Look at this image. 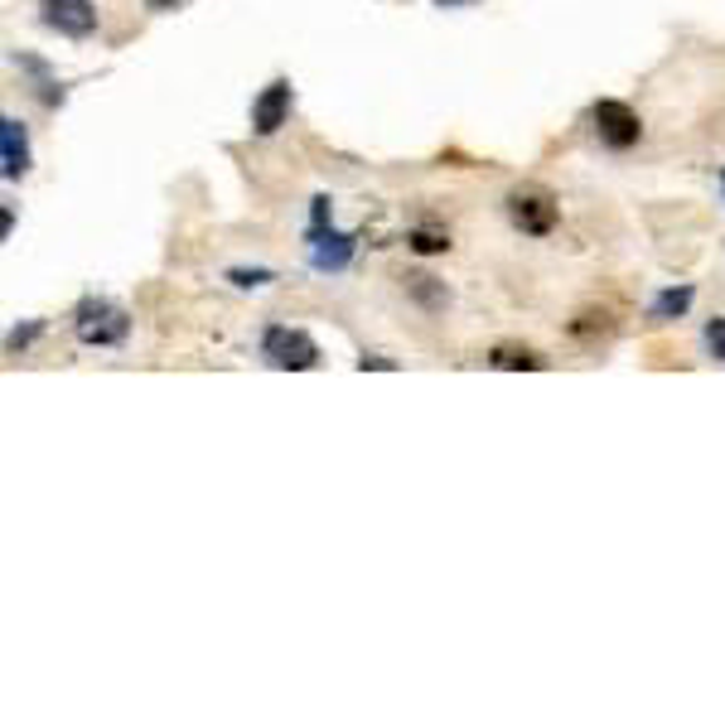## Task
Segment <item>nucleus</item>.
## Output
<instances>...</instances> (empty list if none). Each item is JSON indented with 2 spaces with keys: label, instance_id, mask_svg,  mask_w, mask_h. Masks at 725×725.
Here are the masks:
<instances>
[{
  "label": "nucleus",
  "instance_id": "f257e3e1",
  "mask_svg": "<svg viewBox=\"0 0 725 725\" xmlns=\"http://www.w3.org/2000/svg\"><path fill=\"white\" fill-rule=\"evenodd\" d=\"M261 353H267L271 367H290V373H300V367H314V359H320L314 339L300 334V329H286V324L267 329V339H261Z\"/></svg>",
  "mask_w": 725,
  "mask_h": 725
},
{
  "label": "nucleus",
  "instance_id": "20e7f679",
  "mask_svg": "<svg viewBox=\"0 0 725 725\" xmlns=\"http://www.w3.org/2000/svg\"><path fill=\"white\" fill-rule=\"evenodd\" d=\"M595 131L604 145H614V151H629V145L639 141V116L634 107H624V102H600L595 107Z\"/></svg>",
  "mask_w": 725,
  "mask_h": 725
},
{
  "label": "nucleus",
  "instance_id": "7ed1b4c3",
  "mask_svg": "<svg viewBox=\"0 0 725 725\" xmlns=\"http://www.w3.org/2000/svg\"><path fill=\"white\" fill-rule=\"evenodd\" d=\"M508 214H512V222H518L522 232H537V237L557 228V204H551L542 189H518L508 199Z\"/></svg>",
  "mask_w": 725,
  "mask_h": 725
},
{
  "label": "nucleus",
  "instance_id": "6e6552de",
  "mask_svg": "<svg viewBox=\"0 0 725 725\" xmlns=\"http://www.w3.org/2000/svg\"><path fill=\"white\" fill-rule=\"evenodd\" d=\"M353 242L344 232H314V267H344Z\"/></svg>",
  "mask_w": 725,
  "mask_h": 725
},
{
  "label": "nucleus",
  "instance_id": "1a4fd4ad",
  "mask_svg": "<svg viewBox=\"0 0 725 725\" xmlns=\"http://www.w3.org/2000/svg\"><path fill=\"white\" fill-rule=\"evenodd\" d=\"M692 305V290L682 286V290H667V296H657V305H653V320H672V314H682Z\"/></svg>",
  "mask_w": 725,
  "mask_h": 725
},
{
  "label": "nucleus",
  "instance_id": "9b49d317",
  "mask_svg": "<svg viewBox=\"0 0 725 725\" xmlns=\"http://www.w3.org/2000/svg\"><path fill=\"white\" fill-rule=\"evenodd\" d=\"M706 349H711V359H725V320L706 324Z\"/></svg>",
  "mask_w": 725,
  "mask_h": 725
},
{
  "label": "nucleus",
  "instance_id": "f03ea898",
  "mask_svg": "<svg viewBox=\"0 0 725 725\" xmlns=\"http://www.w3.org/2000/svg\"><path fill=\"white\" fill-rule=\"evenodd\" d=\"M126 310L107 305V300H83V310H77V339L83 344H122L126 339Z\"/></svg>",
  "mask_w": 725,
  "mask_h": 725
},
{
  "label": "nucleus",
  "instance_id": "9d476101",
  "mask_svg": "<svg viewBox=\"0 0 725 725\" xmlns=\"http://www.w3.org/2000/svg\"><path fill=\"white\" fill-rule=\"evenodd\" d=\"M494 367H542L532 349H494Z\"/></svg>",
  "mask_w": 725,
  "mask_h": 725
},
{
  "label": "nucleus",
  "instance_id": "423d86ee",
  "mask_svg": "<svg viewBox=\"0 0 725 725\" xmlns=\"http://www.w3.org/2000/svg\"><path fill=\"white\" fill-rule=\"evenodd\" d=\"M286 112H290V83H271V87L257 97V107H252L257 136H271V131H281V126H286Z\"/></svg>",
  "mask_w": 725,
  "mask_h": 725
},
{
  "label": "nucleus",
  "instance_id": "f8f14e48",
  "mask_svg": "<svg viewBox=\"0 0 725 725\" xmlns=\"http://www.w3.org/2000/svg\"><path fill=\"white\" fill-rule=\"evenodd\" d=\"M416 252H445V247H450V242H445V237L441 232H416Z\"/></svg>",
  "mask_w": 725,
  "mask_h": 725
},
{
  "label": "nucleus",
  "instance_id": "ddd939ff",
  "mask_svg": "<svg viewBox=\"0 0 725 725\" xmlns=\"http://www.w3.org/2000/svg\"><path fill=\"white\" fill-rule=\"evenodd\" d=\"M145 6H151V10H175L179 0H145Z\"/></svg>",
  "mask_w": 725,
  "mask_h": 725
},
{
  "label": "nucleus",
  "instance_id": "4468645a",
  "mask_svg": "<svg viewBox=\"0 0 725 725\" xmlns=\"http://www.w3.org/2000/svg\"><path fill=\"white\" fill-rule=\"evenodd\" d=\"M441 6H445V10H450V6H465V0H441Z\"/></svg>",
  "mask_w": 725,
  "mask_h": 725
},
{
  "label": "nucleus",
  "instance_id": "0eeeda50",
  "mask_svg": "<svg viewBox=\"0 0 725 725\" xmlns=\"http://www.w3.org/2000/svg\"><path fill=\"white\" fill-rule=\"evenodd\" d=\"M0 145H6V179H20L30 169V141H24V126L15 116L0 122Z\"/></svg>",
  "mask_w": 725,
  "mask_h": 725
},
{
  "label": "nucleus",
  "instance_id": "39448f33",
  "mask_svg": "<svg viewBox=\"0 0 725 725\" xmlns=\"http://www.w3.org/2000/svg\"><path fill=\"white\" fill-rule=\"evenodd\" d=\"M44 20L54 24L63 34H92V24H97V10H92V0H44Z\"/></svg>",
  "mask_w": 725,
  "mask_h": 725
}]
</instances>
